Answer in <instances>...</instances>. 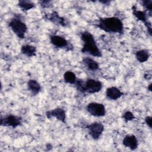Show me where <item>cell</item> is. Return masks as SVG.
<instances>
[{"mask_svg":"<svg viewBox=\"0 0 152 152\" xmlns=\"http://www.w3.org/2000/svg\"><path fill=\"white\" fill-rule=\"evenodd\" d=\"M95 26L106 33L124 34L123 22L116 17L99 18Z\"/></svg>","mask_w":152,"mask_h":152,"instance_id":"obj_1","label":"cell"},{"mask_svg":"<svg viewBox=\"0 0 152 152\" xmlns=\"http://www.w3.org/2000/svg\"><path fill=\"white\" fill-rule=\"evenodd\" d=\"M81 39L83 46L81 50L83 53H88L94 57H102V54L99 49L93 35L89 31H85L81 34Z\"/></svg>","mask_w":152,"mask_h":152,"instance_id":"obj_2","label":"cell"},{"mask_svg":"<svg viewBox=\"0 0 152 152\" xmlns=\"http://www.w3.org/2000/svg\"><path fill=\"white\" fill-rule=\"evenodd\" d=\"M75 84L77 91L81 93H96L99 92L103 87L100 81L93 78H88L86 81L77 79Z\"/></svg>","mask_w":152,"mask_h":152,"instance_id":"obj_3","label":"cell"},{"mask_svg":"<svg viewBox=\"0 0 152 152\" xmlns=\"http://www.w3.org/2000/svg\"><path fill=\"white\" fill-rule=\"evenodd\" d=\"M8 26L18 38L20 39H24L25 34L27 31V26L20 18L14 17L11 19Z\"/></svg>","mask_w":152,"mask_h":152,"instance_id":"obj_4","label":"cell"},{"mask_svg":"<svg viewBox=\"0 0 152 152\" xmlns=\"http://www.w3.org/2000/svg\"><path fill=\"white\" fill-rule=\"evenodd\" d=\"M0 124L3 126L15 128L22 124V118L19 116L12 114L7 115L4 116H1Z\"/></svg>","mask_w":152,"mask_h":152,"instance_id":"obj_5","label":"cell"},{"mask_svg":"<svg viewBox=\"0 0 152 152\" xmlns=\"http://www.w3.org/2000/svg\"><path fill=\"white\" fill-rule=\"evenodd\" d=\"M50 43L56 48H62L66 50H71L73 49V46L65 38L59 35L52 34L50 37Z\"/></svg>","mask_w":152,"mask_h":152,"instance_id":"obj_6","label":"cell"},{"mask_svg":"<svg viewBox=\"0 0 152 152\" xmlns=\"http://www.w3.org/2000/svg\"><path fill=\"white\" fill-rule=\"evenodd\" d=\"M86 109L91 115L95 117L104 116L106 113L104 104L98 102L89 103L86 106Z\"/></svg>","mask_w":152,"mask_h":152,"instance_id":"obj_7","label":"cell"},{"mask_svg":"<svg viewBox=\"0 0 152 152\" xmlns=\"http://www.w3.org/2000/svg\"><path fill=\"white\" fill-rule=\"evenodd\" d=\"M87 128L89 135L94 140L99 139L104 129L103 124L99 122H94L90 124L87 126Z\"/></svg>","mask_w":152,"mask_h":152,"instance_id":"obj_8","label":"cell"},{"mask_svg":"<svg viewBox=\"0 0 152 152\" xmlns=\"http://www.w3.org/2000/svg\"><path fill=\"white\" fill-rule=\"evenodd\" d=\"M46 116L48 119L55 118L63 123L66 122V112L64 109L61 107H57L47 111L46 112Z\"/></svg>","mask_w":152,"mask_h":152,"instance_id":"obj_9","label":"cell"},{"mask_svg":"<svg viewBox=\"0 0 152 152\" xmlns=\"http://www.w3.org/2000/svg\"><path fill=\"white\" fill-rule=\"evenodd\" d=\"M122 144L131 150H135L138 147V140L134 135H126L122 140Z\"/></svg>","mask_w":152,"mask_h":152,"instance_id":"obj_10","label":"cell"},{"mask_svg":"<svg viewBox=\"0 0 152 152\" xmlns=\"http://www.w3.org/2000/svg\"><path fill=\"white\" fill-rule=\"evenodd\" d=\"M124 93L122 92L116 87H108L106 90V96L109 100H116L124 95Z\"/></svg>","mask_w":152,"mask_h":152,"instance_id":"obj_11","label":"cell"},{"mask_svg":"<svg viewBox=\"0 0 152 152\" xmlns=\"http://www.w3.org/2000/svg\"><path fill=\"white\" fill-rule=\"evenodd\" d=\"M28 90L33 96L37 95L42 90L40 83L36 80L30 79L27 82Z\"/></svg>","mask_w":152,"mask_h":152,"instance_id":"obj_12","label":"cell"},{"mask_svg":"<svg viewBox=\"0 0 152 152\" xmlns=\"http://www.w3.org/2000/svg\"><path fill=\"white\" fill-rule=\"evenodd\" d=\"M46 18L55 24H59L62 26H66V23L64 18L60 17L58 13L56 11L53 12L52 13L49 14V15H46Z\"/></svg>","mask_w":152,"mask_h":152,"instance_id":"obj_13","label":"cell"},{"mask_svg":"<svg viewBox=\"0 0 152 152\" xmlns=\"http://www.w3.org/2000/svg\"><path fill=\"white\" fill-rule=\"evenodd\" d=\"M83 62L87 68L90 71H95L99 69V65L97 61L90 57H85L83 59Z\"/></svg>","mask_w":152,"mask_h":152,"instance_id":"obj_14","label":"cell"},{"mask_svg":"<svg viewBox=\"0 0 152 152\" xmlns=\"http://www.w3.org/2000/svg\"><path fill=\"white\" fill-rule=\"evenodd\" d=\"M137 60L140 63H144L148 61L150 56V53L147 49H142L137 51L135 53Z\"/></svg>","mask_w":152,"mask_h":152,"instance_id":"obj_15","label":"cell"},{"mask_svg":"<svg viewBox=\"0 0 152 152\" xmlns=\"http://www.w3.org/2000/svg\"><path fill=\"white\" fill-rule=\"evenodd\" d=\"M21 52L27 57H33L36 55V48L30 45H24L21 47Z\"/></svg>","mask_w":152,"mask_h":152,"instance_id":"obj_16","label":"cell"},{"mask_svg":"<svg viewBox=\"0 0 152 152\" xmlns=\"http://www.w3.org/2000/svg\"><path fill=\"white\" fill-rule=\"evenodd\" d=\"M132 14L135 16V17L138 20L143 22L144 24L148 22V20H147L148 14H147V12L145 11L137 10V9L134 6L132 7Z\"/></svg>","mask_w":152,"mask_h":152,"instance_id":"obj_17","label":"cell"},{"mask_svg":"<svg viewBox=\"0 0 152 152\" xmlns=\"http://www.w3.org/2000/svg\"><path fill=\"white\" fill-rule=\"evenodd\" d=\"M64 80L66 83L75 84L77 78L75 74L71 71H67L64 74Z\"/></svg>","mask_w":152,"mask_h":152,"instance_id":"obj_18","label":"cell"},{"mask_svg":"<svg viewBox=\"0 0 152 152\" xmlns=\"http://www.w3.org/2000/svg\"><path fill=\"white\" fill-rule=\"evenodd\" d=\"M18 6L23 11H28L34 7V4L30 1H20Z\"/></svg>","mask_w":152,"mask_h":152,"instance_id":"obj_19","label":"cell"},{"mask_svg":"<svg viewBox=\"0 0 152 152\" xmlns=\"http://www.w3.org/2000/svg\"><path fill=\"white\" fill-rule=\"evenodd\" d=\"M142 5L145 8V11H148V14L151 16L152 12V1L151 0H144L141 1Z\"/></svg>","mask_w":152,"mask_h":152,"instance_id":"obj_20","label":"cell"},{"mask_svg":"<svg viewBox=\"0 0 152 152\" xmlns=\"http://www.w3.org/2000/svg\"><path fill=\"white\" fill-rule=\"evenodd\" d=\"M122 118L125 122H128V121H130L134 119L135 118V116L131 112L126 111L123 114Z\"/></svg>","mask_w":152,"mask_h":152,"instance_id":"obj_21","label":"cell"},{"mask_svg":"<svg viewBox=\"0 0 152 152\" xmlns=\"http://www.w3.org/2000/svg\"><path fill=\"white\" fill-rule=\"evenodd\" d=\"M145 123L147 124V125L151 129V116H147L145 118Z\"/></svg>","mask_w":152,"mask_h":152,"instance_id":"obj_22","label":"cell"},{"mask_svg":"<svg viewBox=\"0 0 152 152\" xmlns=\"http://www.w3.org/2000/svg\"><path fill=\"white\" fill-rule=\"evenodd\" d=\"M151 87H152V84H151V83H150V84L148 85V87H147V89H148L150 91H151Z\"/></svg>","mask_w":152,"mask_h":152,"instance_id":"obj_23","label":"cell"},{"mask_svg":"<svg viewBox=\"0 0 152 152\" xmlns=\"http://www.w3.org/2000/svg\"><path fill=\"white\" fill-rule=\"evenodd\" d=\"M99 2H100L104 4H107L108 3H110V1H99Z\"/></svg>","mask_w":152,"mask_h":152,"instance_id":"obj_24","label":"cell"}]
</instances>
